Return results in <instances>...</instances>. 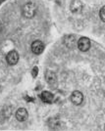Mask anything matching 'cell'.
<instances>
[{"instance_id":"7a4b0ae2","label":"cell","mask_w":105,"mask_h":131,"mask_svg":"<svg viewBox=\"0 0 105 131\" xmlns=\"http://www.w3.org/2000/svg\"><path fill=\"white\" fill-rule=\"evenodd\" d=\"M90 40L88 37H81L77 42L78 48L82 52H87L90 48Z\"/></svg>"},{"instance_id":"5b68a950","label":"cell","mask_w":105,"mask_h":131,"mask_svg":"<svg viewBox=\"0 0 105 131\" xmlns=\"http://www.w3.org/2000/svg\"><path fill=\"white\" fill-rule=\"evenodd\" d=\"M83 95L82 92L80 91H74L71 95V101L74 105H81L83 103Z\"/></svg>"},{"instance_id":"8fae6325","label":"cell","mask_w":105,"mask_h":131,"mask_svg":"<svg viewBox=\"0 0 105 131\" xmlns=\"http://www.w3.org/2000/svg\"><path fill=\"white\" fill-rule=\"evenodd\" d=\"M99 17L100 19L105 23V6H103L101 9H100L99 11Z\"/></svg>"},{"instance_id":"277c9868","label":"cell","mask_w":105,"mask_h":131,"mask_svg":"<svg viewBox=\"0 0 105 131\" xmlns=\"http://www.w3.org/2000/svg\"><path fill=\"white\" fill-rule=\"evenodd\" d=\"M43 50H44V44L42 43L41 41H39V40L33 41V44H32V51H33L34 54L35 55L41 54L43 52Z\"/></svg>"},{"instance_id":"ba28073f","label":"cell","mask_w":105,"mask_h":131,"mask_svg":"<svg viewBox=\"0 0 105 131\" xmlns=\"http://www.w3.org/2000/svg\"><path fill=\"white\" fill-rule=\"evenodd\" d=\"M28 112L27 110L21 108L16 112V118L19 121H25V120L28 119Z\"/></svg>"},{"instance_id":"9c48e42d","label":"cell","mask_w":105,"mask_h":131,"mask_svg":"<svg viewBox=\"0 0 105 131\" xmlns=\"http://www.w3.org/2000/svg\"><path fill=\"white\" fill-rule=\"evenodd\" d=\"M64 43L67 47L69 48H73L76 44V37L75 35H67L66 37L64 38Z\"/></svg>"},{"instance_id":"30bf717a","label":"cell","mask_w":105,"mask_h":131,"mask_svg":"<svg viewBox=\"0 0 105 131\" xmlns=\"http://www.w3.org/2000/svg\"><path fill=\"white\" fill-rule=\"evenodd\" d=\"M45 79H46V81L50 83V84H53V83H55L56 80H57V77H56V74L53 72V71H46L45 72Z\"/></svg>"},{"instance_id":"7c38bea8","label":"cell","mask_w":105,"mask_h":131,"mask_svg":"<svg viewBox=\"0 0 105 131\" xmlns=\"http://www.w3.org/2000/svg\"><path fill=\"white\" fill-rule=\"evenodd\" d=\"M37 72H39V69H37V67H34V68L33 69V71H32V74H33V77H36Z\"/></svg>"},{"instance_id":"6da1fadb","label":"cell","mask_w":105,"mask_h":131,"mask_svg":"<svg viewBox=\"0 0 105 131\" xmlns=\"http://www.w3.org/2000/svg\"><path fill=\"white\" fill-rule=\"evenodd\" d=\"M36 10H37L36 5L34 3H33V2H28V3H27L26 5L24 6L23 14L27 18H33L36 14Z\"/></svg>"},{"instance_id":"8992f818","label":"cell","mask_w":105,"mask_h":131,"mask_svg":"<svg viewBox=\"0 0 105 131\" xmlns=\"http://www.w3.org/2000/svg\"><path fill=\"white\" fill-rule=\"evenodd\" d=\"M70 9L75 14L80 13L83 9V3L80 0H73L71 2V5H70Z\"/></svg>"},{"instance_id":"3957f363","label":"cell","mask_w":105,"mask_h":131,"mask_svg":"<svg viewBox=\"0 0 105 131\" xmlns=\"http://www.w3.org/2000/svg\"><path fill=\"white\" fill-rule=\"evenodd\" d=\"M6 61H7V63L10 66L16 65L17 63H18V61H19V54H18V52L14 51V50L10 51L7 54V56H6Z\"/></svg>"},{"instance_id":"52a82bcc","label":"cell","mask_w":105,"mask_h":131,"mask_svg":"<svg viewBox=\"0 0 105 131\" xmlns=\"http://www.w3.org/2000/svg\"><path fill=\"white\" fill-rule=\"evenodd\" d=\"M40 99L43 103H46V104H50L53 102L54 100V96L52 93L48 92V91H43L40 94Z\"/></svg>"}]
</instances>
